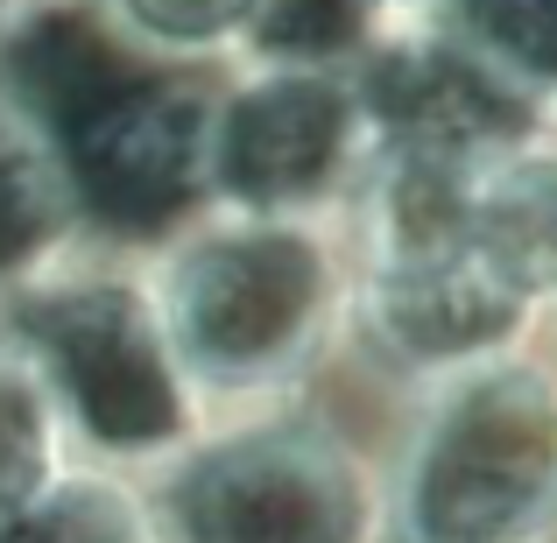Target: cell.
<instances>
[{"label":"cell","mask_w":557,"mask_h":543,"mask_svg":"<svg viewBox=\"0 0 557 543\" xmlns=\"http://www.w3.org/2000/svg\"><path fill=\"white\" fill-rule=\"evenodd\" d=\"M388 543H557V354L508 346L409 388Z\"/></svg>","instance_id":"obj_3"},{"label":"cell","mask_w":557,"mask_h":543,"mask_svg":"<svg viewBox=\"0 0 557 543\" xmlns=\"http://www.w3.org/2000/svg\"><path fill=\"white\" fill-rule=\"evenodd\" d=\"M374 8H431V0H374Z\"/></svg>","instance_id":"obj_12"},{"label":"cell","mask_w":557,"mask_h":543,"mask_svg":"<svg viewBox=\"0 0 557 543\" xmlns=\"http://www.w3.org/2000/svg\"><path fill=\"white\" fill-rule=\"evenodd\" d=\"M0 92L50 135L107 247H163L212 205V99L184 57L141 42L121 14L28 22Z\"/></svg>","instance_id":"obj_1"},{"label":"cell","mask_w":557,"mask_h":543,"mask_svg":"<svg viewBox=\"0 0 557 543\" xmlns=\"http://www.w3.org/2000/svg\"><path fill=\"white\" fill-rule=\"evenodd\" d=\"M0 8H8V0H0Z\"/></svg>","instance_id":"obj_14"},{"label":"cell","mask_w":557,"mask_h":543,"mask_svg":"<svg viewBox=\"0 0 557 543\" xmlns=\"http://www.w3.org/2000/svg\"><path fill=\"white\" fill-rule=\"evenodd\" d=\"M550 121H557V107H550Z\"/></svg>","instance_id":"obj_13"},{"label":"cell","mask_w":557,"mask_h":543,"mask_svg":"<svg viewBox=\"0 0 557 543\" xmlns=\"http://www.w3.org/2000/svg\"><path fill=\"white\" fill-rule=\"evenodd\" d=\"M0 325L42 360L78 437V459L163 480L219 423L163 318L149 261L127 269L85 247L36 289H22Z\"/></svg>","instance_id":"obj_4"},{"label":"cell","mask_w":557,"mask_h":543,"mask_svg":"<svg viewBox=\"0 0 557 543\" xmlns=\"http://www.w3.org/2000/svg\"><path fill=\"white\" fill-rule=\"evenodd\" d=\"M381 163V127L354 64L247 57L212 99V205L339 219Z\"/></svg>","instance_id":"obj_6"},{"label":"cell","mask_w":557,"mask_h":543,"mask_svg":"<svg viewBox=\"0 0 557 543\" xmlns=\"http://www.w3.org/2000/svg\"><path fill=\"white\" fill-rule=\"evenodd\" d=\"M71 459H78V437H71V417L57 403L50 374L0 325V516L22 508L28 494H42Z\"/></svg>","instance_id":"obj_9"},{"label":"cell","mask_w":557,"mask_h":543,"mask_svg":"<svg viewBox=\"0 0 557 543\" xmlns=\"http://www.w3.org/2000/svg\"><path fill=\"white\" fill-rule=\"evenodd\" d=\"M149 283L226 423L304 403L318 367L354 340L360 255L339 240V219L205 205L149 247Z\"/></svg>","instance_id":"obj_2"},{"label":"cell","mask_w":557,"mask_h":543,"mask_svg":"<svg viewBox=\"0 0 557 543\" xmlns=\"http://www.w3.org/2000/svg\"><path fill=\"white\" fill-rule=\"evenodd\" d=\"M156 502L170 543H388V466L304 403L212 423Z\"/></svg>","instance_id":"obj_5"},{"label":"cell","mask_w":557,"mask_h":543,"mask_svg":"<svg viewBox=\"0 0 557 543\" xmlns=\"http://www.w3.org/2000/svg\"><path fill=\"white\" fill-rule=\"evenodd\" d=\"M0 543H170L156 480L71 459L42 494L0 516Z\"/></svg>","instance_id":"obj_8"},{"label":"cell","mask_w":557,"mask_h":543,"mask_svg":"<svg viewBox=\"0 0 557 543\" xmlns=\"http://www.w3.org/2000/svg\"><path fill=\"white\" fill-rule=\"evenodd\" d=\"M107 8L163 57L205 64V57H247V36L269 0H107Z\"/></svg>","instance_id":"obj_11"},{"label":"cell","mask_w":557,"mask_h":543,"mask_svg":"<svg viewBox=\"0 0 557 543\" xmlns=\"http://www.w3.org/2000/svg\"><path fill=\"white\" fill-rule=\"evenodd\" d=\"M445 22L522 92L557 107V0H445Z\"/></svg>","instance_id":"obj_10"},{"label":"cell","mask_w":557,"mask_h":543,"mask_svg":"<svg viewBox=\"0 0 557 543\" xmlns=\"http://www.w3.org/2000/svg\"><path fill=\"white\" fill-rule=\"evenodd\" d=\"M85 247H92V226L64 156L0 92V311Z\"/></svg>","instance_id":"obj_7"}]
</instances>
